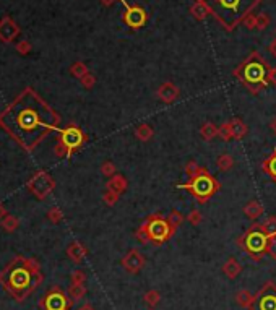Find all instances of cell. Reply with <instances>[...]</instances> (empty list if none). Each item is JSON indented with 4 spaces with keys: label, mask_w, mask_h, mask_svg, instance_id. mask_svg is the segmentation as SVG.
Listing matches in <instances>:
<instances>
[{
    "label": "cell",
    "mask_w": 276,
    "mask_h": 310,
    "mask_svg": "<svg viewBox=\"0 0 276 310\" xmlns=\"http://www.w3.org/2000/svg\"><path fill=\"white\" fill-rule=\"evenodd\" d=\"M242 25H244V26L247 28V30H255V26H257L255 15H249L244 21H242Z\"/></svg>",
    "instance_id": "43"
},
{
    "label": "cell",
    "mask_w": 276,
    "mask_h": 310,
    "mask_svg": "<svg viewBox=\"0 0 276 310\" xmlns=\"http://www.w3.org/2000/svg\"><path fill=\"white\" fill-rule=\"evenodd\" d=\"M167 221H169L172 228L176 229V228H179L182 223H184V216H182L179 211H171L169 216H167Z\"/></svg>",
    "instance_id": "34"
},
{
    "label": "cell",
    "mask_w": 276,
    "mask_h": 310,
    "mask_svg": "<svg viewBox=\"0 0 276 310\" xmlns=\"http://www.w3.org/2000/svg\"><path fill=\"white\" fill-rule=\"evenodd\" d=\"M125 188H127V180H125V177H122V175H112L111 180L107 182V190L111 192H115V193H122Z\"/></svg>",
    "instance_id": "19"
},
{
    "label": "cell",
    "mask_w": 276,
    "mask_h": 310,
    "mask_svg": "<svg viewBox=\"0 0 276 310\" xmlns=\"http://www.w3.org/2000/svg\"><path fill=\"white\" fill-rule=\"evenodd\" d=\"M70 279H72V284H85L86 273L81 270H75L72 273V276H70Z\"/></svg>",
    "instance_id": "36"
},
{
    "label": "cell",
    "mask_w": 276,
    "mask_h": 310,
    "mask_svg": "<svg viewBox=\"0 0 276 310\" xmlns=\"http://www.w3.org/2000/svg\"><path fill=\"white\" fill-rule=\"evenodd\" d=\"M135 135H137L142 141H148L149 138L153 137V128L146 125V124H143V125H138L137 130H135Z\"/></svg>",
    "instance_id": "26"
},
{
    "label": "cell",
    "mask_w": 276,
    "mask_h": 310,
    "mask_svg": "<svg viewBox=\"0 0 276 310\" xmlns=\"http://www.w3.org/2000/svg\"><path fill=\"white\" fill-rule=\"evenodd\" d=\"M231 128H232V137L234 138H242L247 133V127L244 125L241 119H232L231 122Z\"/></svg>",
    "instance_id": "23"
},
{
    "label": "cell",
    "mask_w": 276,
    "mask_h": 310,
    "mask_svg": "<svg viewBox=\"0 0 276 310\" xmlns=\"http://www.w3.org/2000/svg\"><path fill=\"white\" fill-rule=\"evenodd\" d=\"M115 2H117V0H101V3H102L104 7H112Z\"/></svg>",
    "instance_id": "48"
},
{
    "label": "cell",
    "mask_w": 276,
    "mask_h": 310,
    "mask_svg": "<svg viewBox=\"0 0 276 310\" xmlns=\"http://www.w3.org/2000/svg\"><path fill=\"white\" fill-rule=\"evenodd\" d=\"M260 228L261 231L266 234V235H270V237H273V235L276 234V218H268L266 221H263V224H260Z\"/></svg>",
    "instance_id": "28"
},
{
    "label": "cell",
    "mask_w": 276,
    "mask_h": 310,
    "mask_svg": "<svg viewBox=\"0 0 276 310\" xmlns=\"http://www.w3.org/2000/svg\"><path fill=\"white\" fill-rule=\"evenodd\" d=\"M149 310H154V309H149Z\"/></svg>",
    "instance_id": "51"
},
{
    "label": "cell",
    "mask_w": 276,
    "mask_h": 310,
    "mask_svg": "<svg viewBox=\"0 0 276 310\" xmlns=\"http://www.w3.org/2000/svg\"><path fill=\"white\" fill-rule=\"evenodd\" d=\"M187 221H189L190 224H194V226L200 224V223H202V213H200L198 210L190 211V215L187 216Z\"/></svg>",
    "instance_id": "38"
},
{
    "label": "cell",
    "mask_w": 276,
    "mask_h": 310,
    "mask_svg": "<svg viewBox=\"0 0 276 310\" xmlns=\"http://www.w3.org/2000/svg\"><path fill=\"white\" fill-rule=\"evenodd\" d=\"M261 169H263L265 172L276 182V150L273 151V155H271L268 159H265L263 163H261Z\"/></svg>",
    "instance_id": "21"
},
{
    "label": "cell",
    "mask_w": 276,
    "mask_h": 310,
    "mask_svg": "<svg viewBox=\"0 0 276 310\" xmlns=\"http://www.w3.org/2000/svg\"><path fill=\"white\" fill-rule=\"evenodd\" d=\"M142 229L146 232L148 242L153 244H164L174 234V228L161 215H153L146 218V221L142 224Z\"/></svg>",
    "instance_id": "7"
},
{
    "label": "cell",
    "mask_w": 276,
    "mask_h": 310,
    "mask_svg": "<svg viewBox=\"0 0 276 310\" xmlns=\"http://www.w3.org/2000/svg\"><path fill=\"white\" fill-rule=\"evenodd\" d=\"M55 182L46 170H37L32 177L28 180V188L37 200H44L50 192L54 190Z\"/></svg>",
    "instance_id": "8"
},
{
    "label": "cell",
    "mask_w": 276,
    "mask_h": 310,
    "mask_svg": "<svg viewBox=\"0 0 276 310\" xmlns=\"http://www.w3.org/2000/svg\"><path fill=\"white\" fill-rule=\"evenodd\" d=\"M0 224H2V228L5 231H8V232H13V231H16L20 221H18V218H15V216L8 215L3 219H0Z\"/></svg>",
    "instance_id": "25"
},
{
    "label": "cell",
    "mask_w": 276,
    "mask_h": 310,
    "mask_svg": "<svg viewBox=\"0 0 276 310\" xmlns=\"http://www.w3.org/2000/svg\"><path fill=\"white\" fill-rule=\"evenodd\" d=\"M252 310H276V284L266 283L252 300Z\"/></svg>",
    "instance_id": "9"
},
{
    "label": "cell",
    "mask_w": 276,
    "mask_h": 310,
    "mask_svg": "<svg viewBox=\"0 0 276 310\" xmlns=\"http://www.w3.org/2000/svg\"><path fill=\"white\" fill-rule=\"evenodd\" d=\"M86 294V288L85 284H72L68 288V297L72 302H77V300H80L85 297Z\"/></svg>",
    "instance_id": "22"
},
{
    "label": "cell",
    "mask_w": 276,
    "mask_h": 310,
    "mask_svg": "<svg viewBox=\"0 0 276 310\" xmlns=\"http://www.w3.org/2000/svg\"><path fill=\"white\" fill-rule=\"evenodd\" d=\"M70 302L72 300L65 297V294L59 288H52L46 294V297L41 302V307L44 310H68Z\"/></svg>",
    "instance_id": "12"
},
{
    "label": "cell",
    "mask_w": 276,
    "mask_h": 310,
    "mask_svg": "<svg viewBox=\"0 0 276 310\" xmlns=\"http://www.w3.org/2000/svg\"><path fill=\"white\" fill-rule=\"evenodd\" d=\"M80 81H81V85L85 86V88H88V90H90V88H93L95 86V83H96V78H95V75H93V73H90L88 72L85 77L83 78H80Z\"/></svg>",
    "instance_id": "39"
},
{
    "label": "cell",
    "mask_w": 276,
    "mask_h": 310,
    "mask_svg": "<svg viewBox=\"0 0 276 310\" xmlns=\"http://www.w3.org/2000/svg\"><path fill=\"white\" fill-rule=\"evenodd\" d=\"M85 141H86L85 133H83L78 127L70 125L67 128H64V130H60L59 143H62V145L67 148L68 156H72L73 151H77L78 148H81Z\"/></svg>",
    "instance_id": "10"
},
{
    "label": "cell",
    "mask_w": 276,
    "mask_h": 310,
    "mask_svg": "<svg viewBox=\"0 0 276 310\" xmlns=\"http://www.w3.org/2000/svg\"><path fill=\"white\" fill-rule=\"evenodd\" d=\"M102 200H104L106 205H115V202L119 200V193H115V192H111V190H106L104 192V195H102Z\"/></svg>",
    "instance_id": "37"
},
{
    "label": "cell",
    "mask_w": 276,
    "mask_h": 310,
    "mask_svg": "<svg viewBox=\"0 0 276 310\" xmlns=\"http://www.w3.org/2000/svg\"><path fill=\"white\" fill-rule=\"evenodd\" d=\"M122 266L129 273H138L145 266V258L138 250H130L127 255L122 258Z\"/></svg>",
    "instance_id": "14"
},
{
    "label": "cell",
    "mask_w": 276,
    "mask_h": 310,
    "mask_svg": "<svg viewBox=\"0 0 276 310\" xmlns=\"http://www.w3.org/2000/svg\"><path fill=\"white\" fill-rule=\"evenodd\" d=\"M198 170H200L198 164L194 163V161H190V163L185 166V172L189 174V177H194V175H195L196 172H198Z\"/></svg>",
    "instance_id": "42"
},
{
    "label": "cell",
    "mask_w": 276,
    "mask_h": 310,
    "mask_svg": "<svg viewBox=\"0 0 276 310\" xmlns=\"http://www.w3.org/2000/svg\"><path fill=\"white\" fill-rule=\"evenodd\" d=\"M252 300H254V295L247 289H242L236 294V302L239 304L241 307H249V305H252Z\"/></svg>",
    "instance_id": "24"
},
{
    "label": "cell",
    "mask_w": 276,
    "mask_h": 310,
    "mask_svg": "<svg viewBox=\"0 0 276 310\" xmlns=\"http://www.w3.org/2000/svg\"><path fill=\"white\" fill-rule=\"evenodd\" d=\"M120 2H122L125 7V12L122 16L125 25L129 28H132V30H140V28H143L146 25L148 15H146V12H145V8H142L140 5H130L127 0H120Z\"/></svg>",
    "instance_id": "11"
},
{
    "label": "cell",
    "mask_w": 276,
    "mask_h": 310,
    "mask_svg": "<svg viewBox=\"0 0 276 310\" xmlns=\"http://www.w3.org/2000/svg\"><path fill=\"white\" fill-rule=\"evenodd\" d=\"M67 255H68V258L72 262L81 263L83 260H85V257L88 255V250H86V247H83V244L72 242L68 245V248H67Z\"/></svg>",
    "instance_id": "16"
},
{
    "label": "cell",
    "mask_w": 276,
    "mask_h": 310,
    "mask_svg": "<svg viewBox=\"0 0 276 310\" xmlns=\"http://www.w3.org/2000/svg\"><path fill=\"white\" fill-rule=\"evenodd\" d=\"M268 81L271 83V85H275V86H276V67H275V68H271V70H270Z\"/></svg>",
    "instance_id": "45"
},
{
    "label": "cell",
    "mask_w": 276,
    "mask_h": 310,
    "mask_svg": "<svg viewBox=\"0 0 276 310\" xmlns=\"http://www.w3.org/2000/svg\"><path fill=\"white\" fill-rule=\"evenodd\" d=\"M268 252L276 258V234L273 235V237H270V248H268Z\"/></svg>",
    "instance_id": "44"
},
{
    "label": "cell",
    "mask_w": 276,
    "mask_h": 310,
    "mask_svg": "<svg viewBox=\"0 0 276 310\" xmlns=\"http://www.w3.org/2000/svg\"><path fill=\"white\" fill-rule=\"evenodd\" d=\"M60 117L31 88H26L0 114V127L26 151H32L50 132L59 130Z\"/></svg>",
    "instance_id": "1"
},
{
    "label": "cell",
    "mask_w": 276,
    "mask_h": 310,
    "mask_svg": "<svg viewBox=\"0 0 276 310\" xmlns=\"http://www.w3.org/2000/svg\"><path fill=\"white\" fill-rule=\"evenodd\" d=\"M270 54L271 55H273V57L276 59V39H273V41H271V44H270Z\"/></svg>",
    "instance_id": "47"
},
{
    "label": "cell",
    "mask_w": 276,
    "mask_h": 310,
    "mask_svg": "<svg viewBox=\"0 0 276 310\" xmlns=\"http://www.w3.org/2000/svg\"><path fill=\"white\" fill-rule=\"evenodd\" d=\"M271 68L259 52H252L237 68H234V77H237L252 93H259L268 85V75Z\"/></svg>",
    "instance_id": "4"
},
{
    "label": "cell",
    "mask_w": 276,
    "mask_h": 310,
    "mask_svg": "<svg viewBox=\"0 0 276 310\" xmlns=\"http://www.w3.org/2000/svg\"><path fill=\"white\" fill-rule=\"evenodd\" d=\"M158 98H160L161 101H164V103H172L177 96H179V88H177L174 83H171V81H166V83H162V85L160 86V90H158Z\"/></svg>",
    "instance_id": "15"
},
{
    "label": "cell",
    "mask_w": 276,
    "mask_h": 310,
    "mask_svg": "<svg viewBox=\"0 0 276 310\" xmlns=\"http://www.w3.org/2000/svg\"><path fill=\"white\" fill-rule=\"evenodd\" d=\"M244 213H245V216H249L250 219H259L261 216V213H263V206H261L259 202L254 200V202L247 203L245 208H244Z\"/></svg>",
    "instance_id": "20"
},
{
    "label": "cell",
    "mask_w": 276,
    "mask_h": 310,
    "mask_svg": "<svg viewBox=\"0 0 276 310\" xmlns=\"http://www.w3.org/2000/svg\"><path fill=\"white\" fill-rule=\"evenodd\" d=\"M270 127H271V130H273V132L276 133V119H273V120H271Z\"/></svg>",
    "instance_id": "50"
},
{
    "label": "cell",
    "mask_w": 276,
    "mask_h": 310,
    "mask_svg": "<svg viewBox=\"0 0 276 310\" xmlns=\"http://www.w3.org/2000/svg\"><path fill=\"white\" fill-rule=\"evenodd\" d=\"M241 271H242V266H241V263L236 260V258H229V260L223 265V273L227 278H231V279L239 276Z\"/></svg>",
    "instance_id": "18"
},
{
    "label": "cell",
    "mask_w": 276,
    "mask_h": 310,
    "mask_svg": "<svg viewBox=\"0 0 276 310\" xmlns=\"http://www.w3.org/2000/svg\"><path fill=\"white\" fill-rule=\"evenodd\" d=\"M101 172L104 174V175H115V166L114 163H111V161H106L104 164L101 166Z\"/></svg>",
    "instance_id": "40"
},
{
    "label": "cell",
    "mask_w": 276,
    "mask_h": 310,
    "mask_svg": "<svg viewBox=\"0 0 276 310\" xmlns=\"http://www.w3.org/2000/svg\"><path fill=\"white\" fill-rule=\"evenodd\" d=\"M210 13L226 31H232L261 3V0H203Z\"/></svg>",
    "instance_id": "3"
},
{
    "label": "cell",
    "mask_w": 276,
    "mask_h": 310,
    "mask_svg": "<svg viewBox=\"0 0 276 310\" xmlns=\"http://www.w3.org/2000/svg\"><path fill=\"white\" fill-rule=\"evenodd\" d=\"M70 73L77 78H83L88 73V67L83 62H75L72 67H70Z\"/></svg>",
    "instance_id": "29"
},
{
    "label": "cell",
    "mask_w": 276,
    "mask_h": 310,
    "mask_svg": "<svg viewBox=\"0 0 276 310\" xmlns=\"http://www.w3.org/2000/svg\"><path fill=\"white\" fill-rule=\"evenodd\" d=\"M190 13H192V16H194L195 20L203 21L205 18L210 15V8L207 7V3H205L203 0H196L194 5L190 7Z\"/></svg>",
    "instance_id": "17"
},
{
    "label": "cell",
    "mask_w": 276,
    "mask_h": 310,
    "mask_svg": "<svg viewBox=\"0 0 276 310\" xmlns=\"http://www.w3.org/2000/svg\"><path fill=\"white\" fill-rule=\"evenodd\" d=\"M78 310H95V307H93L91 304H83Z\"/></svg>",
    "instance_id": "49"
},
{
    "label": "cell",
    "mask_w": 276,
    "mask_h": 310,
    "mask_svg": "<svg viewBox=\"0 0 276 310\" xmlns=\"http://www.w3.org/2000/svg\"><path fill=\"white\" fill-rule=\"evenodd\" d=\"M16 50H18V54L28 55L31 52V44L28 43V41H20V43L16 44Z\"/></svg>",
    "instance_id": "41"
},
{
    "label": "cell",
    "mask_w": 276,
    "mask_h": 310,
    "mask_svg": "<svg viewBox=\"0 0 276 310\" xmlns=\"http://www.w3.org/2000/svg\"><path fill=\"white\" fill-rule=\"evenodd\" d=\"M5 216H8V210L5 208L3 203H0V219H3Z\"/></svg>",
    "instance_id": "46"
},
{
    "label": "cell",
    "mask_w": 276,
    "mask_h": 310,
    "mask_svg": "<svg viewBox=\"0 0 276 310\" xmlns=\"http://www.w3.org/2000/svg\"><path fill=\"white\" fill-rule=\"evenodd\" d=\"M255 20H257L255 30L263 31V30H266V28L270 26V16L266 15V13H259V15H255Z\"/></svg>",
    "instance_id": "33"
},
{
    "label": "cell",
    "mask_w": 276,
    "mask_h": 310,
    "mask_svg": "<svg viewBox=\"0 0 276 310\" xmlns=\"http://www.w3.org/2000/svg\"><path fill=\"white\" fill-rule=\"evenodd\" d=\"M218 135L223 138V140H231L232 137V128H231V124H223L221 127H218Z\"/></svg>",
    "instance_id": "35"
},
{
    "label": "cell",
    "mask_w": 276,
    "mask_h": 310,
    "mask_svg": "<svg viewBox=\"0 0 276 310\" xmlns=\"http://www.w3.org/2000/svg\"><path fill=\"white\" fill-rule=\"evenodd\" d=\"M179 188H187L200 203H205L219 190V182L203 168H200L198 172L190 177L189 182L180 184Z\"/></svg>",
    "instance_id": "5"
},
{
    "label": "cell",
    "mask_w": 276,
    "mask_h": 310,
    "mask_svg": "<svg viewBox=\"0 0 276 310\" xmlns=\"http://www.w3.org/2000/svg\"><path fill=\"white\" fill-rule=\"evenodd\" d=\"M41 276L37 265L28 258H16L0 273V283L16 300H23L28 294L37 288L41 283Z\"/></svg>",
    "instance_id": "2"
},
{
    "label": "cell",
    "mask_w": 276,
    "mask_h": 310,
    "mask_svg": "<svg viewBox=\"0 0 276 310\" xmlns=\"http://www.w3.org/2000/svg\"><path fill=\"white\" fill-rule=\"evenodd\" d=\"M216 164H218V168L221 169V170H229V169L232 168L234 159H232L231 155H221V156L218 158Z\"/></svg>",
    "instance_id": "31"
},
{
    "label": "cell",
    "mask_w": 276,
    "mask_h": 310,
    "mask_svg": "<svg viewBox=\"0 0 276 310\" xmlns=\"http://www.w3.org/2000/svg\"><path fill=\"white\" fill-rule=\"evenodd\" d=\"M200 132H202V137L205 138V140H211V138H214L218 135V127L211 122H207Z\"/></svg>",
    "instance_id": "27"
},
{
    "label": "cell",
    "mask_w": 276,
    "mask_h": 310,
    "mask_svg": "<svg viewBox=\"0 0 276 310\" xmlns=\"http://www.w3.org/2000/svg\"><path fill=\"white\" fill-rule=\"evenodd\" d=\"M48 219L50 221V223H54V224L60 223V221L64 219V213H62V210H60V208H57V206L50 208V210L48 211Z\"/></svg>",
    "instance_id": "32"
},
{
    "label": "cell",
    "mask_w": 276,
    "mask_h": 310,
    "mask_svg": "<svg viewBox=\"0 0 276 310\" xmlns=\"http://www.w3.org/2000/svg\"><path fill=\"white\" fill-rule=\"evenodd\" d=\"M143 299H145V302H146V304L149 305V307H154V305L160 304V300H161V294L158 293V291L151 289V291H148V293L143 295Z\"/></svg>",
    "instance_id": "30"
},
{
    "label": "cell",
    "mask_w": 276,
    "mask_h": 310,
    "mask_svg": "<svg viewBox=\"0 0 276 310\" xmlns=\"http://www.w3.org/2000/svg\"><path fill=\"white\" fill-rule=\"evenodd\" d=\"M20 34V28L10 16H3L0 20V41L2 43H12Z\"/></svg>",
    "instance_id": "13"
},
{
    "label": "cell",
    "mask_w": 276,
    "mask_h": 310,
    "mask_svg": "<svg viewBox=\"0 0 276 310\" xmlns=\"http://www.w3.org/2000/svg\"><path fill=\"white\" fill-rule=\"evenodd\" d=\"M239 244L254 260H260L270 248V235L261 231L260 224H254L239 239Z\"/></svg>",
    "instance_id": "6"
}]
</instances>
